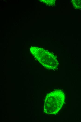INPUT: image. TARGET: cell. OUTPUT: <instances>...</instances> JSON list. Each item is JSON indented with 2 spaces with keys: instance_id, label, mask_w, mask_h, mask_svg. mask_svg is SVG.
<instances>
[{
  "instance_id": "obj_1",
  "label": "cell",
  "mask_w": 81,
  "mask_h": 122,
  "mask_svg": "<svg viewBox=\"0 0 81 122\" xmlns=\"http://www.w3.org/2000/svg\"><path fill=\"white\" fill-rule=\"evenodd\" d=\"M65 99L64 92L60 90H56L48 94L44 103V112L48 114L56 113L62 107Z\"/></svg>"
},
{
  "instance_id": "obj_2",
  "label": "cell",
  "mask_w": 81,
  "mask_h": 122,
  "mask_svg": "<svg viewBox=\"0 0 81 122\" xmlns=\"http://www.w3.org/2000/svg\"><path fill=\"white\" fill-rule=\"evenodd\" d=\"M31 52L35 57L47 69H55L58 65L57 61L54 55L44 50L33 47Z\"/></svg>"
}]
</instances>
